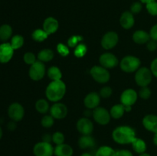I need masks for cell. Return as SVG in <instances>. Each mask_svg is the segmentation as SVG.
Instances as JSON below:
<instances>
[{"mask_svg": "<svg viewBox=\"0 0 157 156\" xmlns=\"http://www.w3.org/2000/svg\"><path fill=\"white\" fill-rule=\"evenodd\" d=\"M45 73V66L43 62L38 61L31 65L29 69V76L32 80L35 81L42 79Z\"/></svg>", "mask_w": 157, "mask_h": 156, "instance_id": "cell-7", "label": "cell"}, {"mask_svg": "<svg viewBox=\"0 0 157 156\" xmlns=\"http://www.w3.org/2000/svg\"><path fill=\"white\" fill-rule=\"evenodd\" d=\"M81 38L80 37L77 36H72L70 39L68 40V45L70 47H75L77 44H78V41H80Z\"/></svg>", "mask_w": 157, "mask_h": 156, "instance_id": "cell-45", "label": "cell"}, {"mask_svg": "<svg viewBox=\"0 0 157 156\" xmlns=\"http://www.w3.org/2000/svg\"><path fill=\"white\" fill-rule=\"evenodd\" d=\"M154 1V0H140V2L142 3H146V4H147V3L150 2H153Z\"/></svg>", "mask_w": 157, "mask_h": 156, "instance_id": "cell-48", "label": "cell"}, {"mask_svg": "<svg viewBox=\"0 0 157 156\" xmlns=\"http://www.w3.org/2000/svg\"><path fill=\"white\" fill-rule=\"evenodd\" d=\"M2 128L0 127V139H2Z\"/></svg>", "mask_w": 157, "mask_h": 156, "instance_id": "cell-51", "label": "cell"}, {"mask_svg": "<svg viewBox=\"0 0 157 156\" xmlns=\"http://www.w3.org/2000/svg\"><path fill=\"white\" fill-rule=\"evenodd\" d=\"M116 156H133V154L129 150L121 149L116 151Z\"/></svg>", "mask_w": 157, "mask_h": 156, "instance_id": "cell-42", "label": "cell"}, {"mask_svg": "<svg viewBox=\"0 0 157 156\" xmlns=\"http://www.w3.org/2000/svg\"><path fill=\"white\" fill-rule=\"evenodd\" d=\"M90 74L94 80L101 84H105L110 80V75L107 68L100 66H94L90 70Z\"/></svg>", "mask_w": 157, "mask_h": 156, "instance_id": "cell-6", "label": "cell"}, {"mask_svg": "<svg viewBox=\"0 0 157 156\" xmlns=\"http://www.w3.org/2000/svg\"><path fill=\"white\" fill-rule=\"evenodd\" d=\"M150 70L153 76L157 77V58L152 61L151 65H150Z\"/></svg>", "mask_w": 157, "mask_h": 156, "instance_id": "cell-43", "label": "cell"}, {"mask_svg": "<svg viewBox=\"0 0 157 156\" xmlns=\"http://www.w3.org/2000/svg\"><path fill=\"white\" fill-rule=\"evenodd\" d=\"M10 44L14 50L19 49L24 44V38L19 35H15V36H13L12 38Z\"/></svg>", "mask_w": 157, "mask_h": 156, "instance_id": "cell-31", "label": "cell"}, {"mask_svg": "<svg viewBox=\"0 0 157 156\" xmlns=\"http://www.w3.org/2000/svg\"><path fill=\"white\" fill-rule=\"evenodd\" d=\"M100 94L103 98H108L112 94V89L109 87H104L101 90Z\"/></svg>", "mask_w": 157, "mask_h": 156, "instance_id": "cell-39", "label": "cell"}, {"mask_svg": "<svg viewBox=\"0 0 157 156\" xmlns=\"http://www.w3.org/2000/svg\"><path fill=\"white\" fill-rule=\"evenodd\" d=\"M74 150L71 145L63 143L61 145H56L54 154L55 156H72Z\"/></svg>", "mask_w": 157, "mask_h": 156, "instance_id": "cell-21", "label": "cell"}, {"mask_svg": "<svg viewBox=\"0 0 157 156\" xmlns=\"http://www.w3.org/2000/svg\"><path fill=\"white\" fill-rule=\"evenodd\" d=\"M35 109L38 113L44 114L49 110V104L45 99H38L35 103Z\"/></svg>", "mask_w": 157, "mask_h": 156, "instance_id": "cell-29", "label": "cell"}, {"mask_svg": "<svg viewBox=\"0 0 157 156\" xmlns=\"http://www.w3.org/2000/svg\"><path fill=\"white\" fill-rule=\"evenodd\" d=\"M48 76L51 80H60L62 77V73L61 70L58 67H51L48 70Z\"/></svg>", "mask_w": 157, "mask_h": 156, "instance_id": "cell-28", "label": "cell"}, {"mask_svg": "<svg viewBox=\"0 0 157 156\" xmlns=\"http://www.w3.org/2000/svg\"><path fill=\"white\" fill-rule=\"evenodd\" d=\"M81 156H93V155H91V154H89V153H83Z\"/></svg>", "mask_w": 157, "mask_h": 156, "instance_id": "cell-50", "label": "cell"}, {"mask_svg": "<svg viewBox=\"0 0 157 156\" xmlns=\"http://www.w3.org/2000/svg\"><path fill=\"white\" fill-rule=\"evenodd\" d=\"M140 60L134 56H127L121 62V68L126 73H133L140 68Z\"/></svg>", "mask_w": 157, "mask_h": 156, "instance_id": "cell-4", "label": "cell"}, {"mask_svg": "<svg viewBox=\"0 0 157 156\" xmlns=\"http://www.w3.org/2000/svg\"><path fill=\"white\" fill-rule=\"evenodd\" d=\"M150 38V33L143 30H138L135 32L133 35V40L135 43L139 44H147Z\"/></svg>", "mask_w": 157, "mask_h": 156, "instance_id": "cell-22", "label": "cell"}, {"mask_svg": "<svg viewBox=\"0 0 157 156\" xmlns=\"http://www.w3.org/2000/svg\"><path fill=\"white\" fill-rule=\"evenodd\" d=\"M139 96L144 99H147L151 96V90L148 87H143L139 91Z\"/></svg>", "mask_w": 157, "mask_h": 156, "instance_id": "cell-36", "label": "cell"}, {"mask_svg": "<svg viewBox=\"0 0 157 156\" xmlns=\"http://www.w3.org/2000/svg\"><path fill=\"white\" fill-rule=\"evenodd\" d=\"M112 137L117 143L127 145V144H132V142L134 141V139H136V133L131 127L122 125L113 130Z\"/></svg>", "mask_w": 157, "mask_h": 156, "instance_id": "cell-1", "label": "cell"}, {"mask_svg": "<svg viewBox=\"0 0 157 156\" xmlns=\"http://www.w3.org/2000/svg\"><path fill=\"white\" fill-rule=\"evenodd\" d=\"M57 50L58 52L61 55V56H67L69 54V49L67 48V47L66 45L63 44H59L57 47Z\"/></svg>", "mask_w": 157, "mask_h": 156, "instance_id": "cell-38", "label": "cell"}, {"mask_svg": "<svg viewBox=\"0 0 157 156\" xmlns=\"http://www.w3.org/2000/svg\"><path fill=\"white\" fill-rule=\"evenodd\" d=\"M138 95L133 89H127L124 90L121 96V103L127 106H132L136 102Z\"/></svg>", "mask_w": 157, "mask_h": 156, "instance_id": "cell-12", "label": "cell"}, {"mask_svg": "<svg viewBox=\"0 0 157 156\" xmlns=\"http://www.w3.org/2000/svg\"><path fill=\"white\" fill-rule=\"evenodd\" d=\"M147 47L150 51H154L157 49V41L153 39H150L148 42L147 43Z\"/></svg>", "mask_w": 157, "mask_h": 156, "instance_id": "cell-41", "label": "cell"}, {"mask_svg": "<svg viewBox=\"0 0 157 156\" xmlns=\"http://www.w3.org/2000/svg\"><path fill=\"white\" fill-rule=\"evenodd\" d=\"M101 102V98L100 96L97 93H90L86 96L84 98V105L89 110H91L98 107V105L100 104Z\"/></svg>", "mask_w": 157, "mask_h": 156, "instance_id": "cell-17", "label": "cell"}, {"mask_svg": "<svg viewBox=\"0 0 157 156\" xmlns=\"http://www.w3.org/2000/svg\"><path fill=\"white\" fill-rule=\"evenodd\" d=\"M14 50L10 43L5 42L0 44V63L6 64L9 62L13 57Z\"/></svg>", "mask_w": 157, "mask_h": 156, "instance_id": "cell-11", "label": "cell"}, {"mask_svg": "<svg viewBox=\"0 0 157 156\" xmlns=\"http://www.w3.org/2000/svg\"><path fill=\"white\" fill-rule=\"evenodd\" d=\"M52 142L56 145H61L64 142V136L60 132H56L52 135Z\"/></svg>", "mask_w": 157, "mask_h": 156, "instance_id": "cell-33", "label": "cell"}, {"mask_svg": "<svg viewBox=\"0 0 157 156\" xmlns=\"http://www.w3.org/2000/svg\"><path fill=\"white\" fill-rule=\"evenodd\" d=\"M48 36V35L42 29H36V30L34 31L32 35L33 40H35V41H38V42H41V41H44L45 39H47Z\"/></svg>", "mask_w": 157, "mask_h": 156, "instance_id": "cell-30", "label": "cell"}, {"mask_svg": "<svg viewBox=\"0 0 157 156\" xmlns=\"http://www.w3.org/2000/svg\"><path fill=\"white\" fill-rule=\"evenodd\" d=\"M54 55L55 54H54L53 50H52L51 49H44L38 53V58L41 62H48L53 59Z\"/></svg>", "mask_w": 157, "mask_h": 156, "instance_id": "cell-26", "label": "cell"}, {"mask_svg": "<svg viewBox=\"0 0 157 156\" xmlns=\"http://www.w3.org/2000/svg\"><path fill=\"white\" fill-rule=\"evenodd\" d=\"M94 156H116V151L111 147L104 145L98 148Z\"/></svg>", "mask_w": 157, "mask_h": 156, "instance_id": "cell-27", "label": "cell"}, {"mask_svg": "<svg viewBox=\"0 0 157 156\" xmlns=\"http://www.w3.org/2000/svg\"><path fill=\"white\" fill-rule=\"evenodd\" d=\"M134 17H133V14L131 12L126 11L121 15V18H120V23L124 29L131 28L134 24Z\"/></svg>", "mask_w": 157, "mask_h": 156, "instance_id": "cell-18", "label": "cell"}, {"mask_svg": "<svg viewBox=\"0 0 157 156\" xmlns=\"http://www.w3.org/2000/svg\"><path fill=\"white\" fill-rule=\"evenodd\" d=\"M153 144H154L156 146H157V133H155L154 136H153Z\"/></svg>", "mask_w": 157, "mask_h": 156, "instance_id": "cell-47", "label": "cell"}, {"mask_svg": "<svg viewBox=\"0 0 157 156\" xmlns=\"http://www.w3.org/2000/svg\"><path fill=\"white\" fill-rule=\"evenodd\" d=\"M131 110V106H127L124 104H117L113 106L110 110V116L114 119H120L124 116L125 112H129Z\"/></svg>", "mask_w": 157, "mask_h": 156, "instance_id": "cell-20", "label": "cell"}, {"mask_svg": "<svg viewBox=\"0 0 157 156\" xmlns=\"http://www.w3.org/2000/svg\"><path fill=\"white\" fill-rule=\"evenodd\" d=\"M66 93V85L61 80H53L46 88L45 94L52 102H58L64 97Z\"/></svg>", "mask_w": 157, "mask_h": 156, "instance_id": "cell-2", "label": "cell"}, {"mask_svg": "<svg viewBox=\"0 0 157 156\" xmlns=\"http://www.w3.org/2000/svg\"><path fill=\"white\" fill-rule=\"evenodd\" d=\"M130 10L133 14H138L141 10H142V5L139 2H134L130 7Z\"/></svg>", "mask_w": 157, "mask_h": 156, "instance_id": "cell-40", "label": "cell"}, {"mask_svg": "<svg viewBox=\"0 0 157 156\" xmlns=\"http://www.w3.org/2000/svg\"><path fill=\"white\" fill-rule=\"evenodd\" d=\"M16 127L15 123V121H12V122H10L9 124H8V128L10 130H14Z\"/></svg>", "mask_w": 157, "mask_h": 156, "instance_id": "cell-46", "label": "cell"}, {"mask_svg": "<svg viewBox=\"0 0 157 156\" xmlns=\"http://www.w3.org/2000/svg\"><path fill=\"white\" fill-rule=\"evenodd\" d=\"M139 156H151V155H150V154H148V153H146V152H144V153H142V154H140Z\"/></svg>", "mask_w": 157, "mask_h": 156, "instance_id": "cell-49", "label": "cell"}, {"mask_svg": "<svg viewBox=\"0 0 157 156\" xmlns=\"http://www.w3.org/2000/svg\"><path fill=\"white\" fill-rule=\"evenodd\" d=\"M119 38L116 32H110L104 35L101 40V45L106 50H110L117 45Z\"/></svg>", "mask_w": 157, "mask_h": 156, "instance_id": "cell-10", "label": "cell"}, {"mask_svg": "<svg viewBox=\"0 0 157 156\" xmlns=\"http://www.w3.org/2000/svg\"><path fill=\"white\" fill-rule=\"evenodd\" d=\"M147 9L149 13L153 16H156L157 15V2L156 0L147 4Z\"/></svg>", "mask_w": 157, "mask_h": 156, "instance_id": "cell-34", "label": "cell"}, {"mask_svg": "<svg viewBox=\"0 0 157 156\" xmlns=\"http://www.w3.org/2000/svg\"><path fill=\"white\" fill-rule=\"evenodd\" d=\"M110 113L103 107H97L93 111V117L98 123L107 125L110 121Z\"/></svg>", "mask_w": 157, "mask_h": 156, "instance_id": "cell-9", "label": "cell"}, {"mask_svg": "<svg viewBox=\"0 0 157 156\" xmlns=\"http://www.w3.org/2000/svg\"><path fill=\"white\" fill-rule=\"evenodd\" d=\"M8 114H9V118L12 121L18 122V121L21 120L22 118L24 117V108L18 102H14L9 106V110H8Z\"/></svg>", "mask_w": 157, "mask_h": 156, "instance_id": "cell-8", "label": "cell"}, {"mask_svg": "<svg viewBox=\"0 0 157 156\" xmlns=\"http://www.w3.org/2000/svg\"><path fill=\"white\" fill-rule=\"evenodd\" d=\"M51 115L55 119H64L67 114V109L64 104L61 102H56L54 104L50 109Z\"/></svg>", "mask_w": 157, "mask_h": 156, "instance_id": "cell-15", "label": "cell"}, {"mask_svg": "<svg viewBox=\"0 0 157 156\" xmlns=\"http://www.w3.org/2000/svg\"><path fill=\"white\" fill-rule=\"evenodd\" d=\"M132 147L133 150L138 154H142V153L146 152L147 151V144L143 139L136 138L133 142H132Z\"/></svg>", "mask_w": 157, "mask_h": 156, "instance_id": "cell-24", "label": "cell"}, {"mask_svg": "<svg viewBox=\"0 0 157 156\" xmlns=\"http://www.w3.org/2000/svg\"><path fill=\"white\" fill-rule=\"evenodd\" d=\"M54 119H55V118H54L52 115H50V116L45 115V116H43V118L41 119V125H42V126L44 127V128H51V127L54 125V122H55Z\"/></svg>", "mask_w": 157, "mask_h": 156, "instance_id": "cell-32", "label": "cell"}, {"mask_svg": "<svg viewBox=\"0 0 157 156\" xmlns=\"http://www.w3.org/2000/svg\"><path fill=\"white\" fill-rule=\"evenodd\" d=\"M58 21L52 17H48L44 20L43 23V30L48 34L51 35L57 32L58 28Z\"/></svg>", "mask_w": 157, "mask_h": 156, "instance_id": "cell-19", "label": "cell"}, {"mask_svg": "<svg viewBox=\"0 0 157 156\" xmlns=\"http://www.w3.org/2000/svg\"><path fill=\"white\" fill-rule=\"evenodd\" d=\"M153 73L147 67H140L136 70L135 80L140 87H148L153 80Z\"/></svg>", "mask_w": 157, "mask_h": 156, "instance_id": "cell-3", "label": "cell"}, {"mask_svg": "<svg viewBox=\"0 0 157 156\" xmlns=\"http://www.w3.org/2000/svg\"><path fill=\"white\" fill-rule=\"evenodd\" d=\"M87 52V48H86V46L84 44H78L77 46L76 49L75 50V54L76 57H78V58H81V57L84 56V54Z\"/></svg>", "mask_w": 157, "mask_h": 156, "instance_id": "cell-37", "label": "cell"}, {"mask_svg": "<svg viewBox=\"0 0 157 156\" xmlns=\"http://www.w3.org/2000/svg\"><path fill=\"white\" fill-rule=\"evenodd\" d=\"M150 35L151 39L157 41V24L153 25V27L151 28L150 32Z\"/></svg>", "mask_w": 157, "mask_h": 156, "instance_id": "cell-44", "label": "cell"}, {"mask_svg": "<svg viewBox=\"0 0 157 156\" xmlns=\"http://www.w3.org/2000/svg\"><path fill=\"white\" fill-rule=\"evenodd\" d=\"M77 129L83 136L90 135L94 129L93 123L87 118H81L77 122Z\"/></svg>", "mask_w": 157, "mask_h": 156, "instance_id": "cell-13", "label": "cell"}, {"mask_svg": "<svg viewBox=\"0 0 157 156\" xmlns=\"http://www.w3.org/2000/svg\"><path fill=\"white\" fill-rule=\"evenodd\" d=\"M12 28L9 24H2L0 27V40L6 41L12 37Z\"/></svg>", "mask_w": 157, "mask_h": 156, "instance_id": "cell-25", "label": "cell"}, {"mask_svg": "<svg viewBox=\"0 0 157 156\" xmlns=\"http://www.w3.org/2000/svg\"><path fill=\"white\" fill-rule=\"evenodd\" d=\"M78 145L81 149H87L95 146V140L90 135L81 136L78 140Z\"/></svg>", "mask_w": 157, "mask_h": 156, "instance_id": "cell-23", "label": "cell"}, {"mask_svg": "<svg viewBox=\"0 0 157 156\" xmlns=\"http://www.w3.org/2000/svg\"><path fill=\"white\" fill-rule=\"evenodd\" d=\"M100 63L101 66L105 68H113L116 67L118 64L117 58L114 54L111 53L103 54L100 57Z\"/></svg>", "mask_w": 157, "mask_h": 156, "instance_id": "cell-14", "label": "cell"}, {"mask_svg": "<svg viewBox=\"0 0 157 156\" xmlns=\"http://www.w3.org/2000/svg\"><path fill=\"white\" fill-rule=\"evenodd\" d=\"M143 125L148 131L155 134L157 133V116L153 114L147 115L143 119Z\"/></svg>", "mask_w": 157, "mask_h": 156, "instance_id": "cell-16", "label": "cell"}, {"mask_svg": "<svg viewBox=\"0 0 157 156\" xmlns=\"http://www.w3.org/2000/svg\"><path fill=\"white\" fill-rule=\"evenodd\" d=\"M35 156H53L55 148L50 142H40L35 144L33 148Z\"/></svg>", "mask_w": 157, "mask_h": 156, "instance_id": "cell-5", "label": "cell"}, {"mask_svg": "<svg viewBox=\"0 0 157 156\" xmlns=\"http://www.w3.org/2000/svg\"><path fill=\"white\" fill-rule=\"evenodd\" d=\"M23 60H24L26 64H29V65H32L34 63L37 61L35 55L32 52H27V53L25 54L24 57H23Z\"/></svg>", "mask_w": 157, "mask_h": 156, "instance_id": "cell-35", "label": "cell"}]
</instances>
